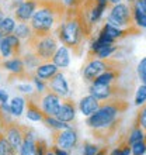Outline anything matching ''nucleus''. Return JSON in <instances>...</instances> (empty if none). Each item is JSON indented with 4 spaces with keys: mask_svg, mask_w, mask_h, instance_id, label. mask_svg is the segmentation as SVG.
<instances>
[{
    "mask_svg": "<svg viewBox=\"0 0 146 155\" xmlns=\"http://www.w3.org/2000/svg\"><path fill=\"white\" fill-rule=\"evenodd\" d=\"M110 155H132L131 154V145L125 141L121 145H118L117 148H114L113 151L110 152Z\"/></svg>",
    "mask_w": 146,
    "mask_h": 155,
    "instance_id": "nucleus-31",
    "label": "nucleus"
},
{
    "mask_svg": "<svg viewBox=\"0 0 146 155\" xmlns=\"http://www.w3.org/2000/svg\"><path fill=\"white\" fill-rule=\"evenodd\" d=\"M145 155H146V152H145Z\"/></svg>",
    "mask_w": 146,
    "mask_h": 155,
    "instance_id": "nucleus-43",
    "label": "nucleus"
},
{
    "mask_svg": "<svg viewBox=\"0 0 146 155\" xmlns=\"http://www.w3.org/2000/svg\"><path fill=\"white\" fill-rule=\"evenodd\" d=\"M121 87L117 83L113 85H96V83H90L89 92L91 96L98 99L100 102H107V100H114V99H122L125 93L121 92Z\"/></svg>",
    "mask_w": 146,
    "mask_h": 155,
    "instance_id": "nucleus-7",
    "label": "nucleus"
},
{
    "mask_svg": "<svg viewBox=\"0 0 146 155\" xmlns=\"http://www.w3.org/2000/svg\"><path fill=\"white\" fill-rule=\"evenodd\" d=\"M124 64L117 61L115 58H107V59H98V58H93V59H87L84 69H83V78L86 82H91L97 76L106 72V71H121Z\"/></svg>",
    "mask_w": 146,
    "mask_h": 155,
    "instance_id": "nucleus-4",
    "label": "nucleus"
},
{
    "mask_svg": "<svg viewBox=\"0 0 146 155\" xmlns=\"http://www.w3.org/2000/svg\"><path fill=\"white\" fill-rule=\"evenodd\" d=\"M21 59L24 62V66H25V69H27V72H30V74H31V71L35 72V69L40 66V64H42L40 61V58L36 57L33 51H30V49H27V52L21 54Z\"/></svg>",
    "mask_w": 146,
    "mask_h": 155,
    "instance_id": "nucleus-20",
    "label": "nucleus"
},
{
    "mask_svg": "<svg viewBox=\"0 0 146 155\" xmlns=\"http://www.w3.org/2000/svg\"><path fill=\"white\" fill-rule=\"evenodd\" d=\"M35 96L38 99V103H40L41 109L46 116H53L56 117V114L59 113V109H61L62 104V97L59 94H56L52 90H46L45 93H38L35 92Z\"/></svg>",
    "mask_w": 146,
    "mask_h": 155,
    "instance_id": "nucleus-8",
    "label": "nucleus"
},
{
    "mask_svg": "<svg viewBox=\"0 0 146 155\" xmlns=\"http://www.w3.org/2000/svg\"><path fill=\"white\" fill-rule=\"evenodd\" d=\"M143 138H145V131H143V128L141 126H138V124H135V127L132 128V131H131L129 137L126 140V143L129 144V145H134V144L139 143V141H143Z\"/></svg>",
    "mask_w": 146,
    "mask_h": 155,
    "instance_id": "nucleus-25",
    "label": "nucleus"
},
{
    "mask_svg": "<svg viewBox=\"0 0 146 155\" xmlns=\"http://www.w3.org/2000/svg\"><path fill=\"white\" fill-rule=\"evenodd\" d=\"M49 147L42 138H36V155H46Z\"/></svg>",
    "mask_w": 146,
    "mask_h": 155,
    "instance_id": "nucleus-37",
    "label": "nucleus"
},
{
    "mask_svg": "<svg viewBox=\"0 0 146 155\" xmlns=\"http://www.w3.org/2000/svg\"><path fill=\"white\" fill-rule=\"evenodd\" d=\"M100 106H101V102L98 99H96L94 96H91V94L83 96L77 103V107H79L80 113L83 116H86V117H89L93 113H96L100 109Z\"/></svg>",
    "mask_w": 146,
    "mask_h": 155,
    "instance_id": "nucleus-16",
    "label": "nucleus"
},
{
    "mask_svg": "<svg viewBox=\"0 0 146 155\" xmlns=\"http://www.w3.org/2000/svg\"><path fill=\"white\" fill-rule=\"evenodd\" d=\"M49 150H51L55 155H69V151H66V150H63V148H59L58 145H53V144Z\"/></svg>",
    "mask_w": 146,
    "mask_h": 155,
    "instance_id": "nucleus-39",
    "label": "nucleus"
},
{
    "mask_svg": "<svg viewBox=\"0 0 146 155\" xmlns=\"http://www.w3.org/2000/svg\"><path fill=\"white\" fill-rule=\"evenodd\" d=\"M16 18L11 16H6L0 23V31L4 34V35H8V34L14 33V28H16Z\"/></svg>",
    "mask_w": 146,
    "mask_h": 155,
    "instance_id": "nucleus-24",
    "label": "nucleus"
},
{
    "mask_svg": "<svg viewBox=\"0 0 146 155\" xmlns=\"http://www.w3.org/2000/svg\"><path fill=\"white\" fill-rule=\"evenodd\" d=\"M8 102V94L3 89H0V103H7Z\"/></svg>",
    "mask_w": 146,
    "mask_h": 155,
    "instance_id": "nucleus-40",
    "label": "nucleus"
},
{
    "mask_svg": "<svg viewBox=\"0 0 146 155\" xmlns=\"http://www.w3.org/2000/svg\"><path fill=\"white\" fill-rule=\"evenodd\" d=\"M42 123H44V124L48 127V128H51V131L65 130V128H69V127H72L69 123H63V121H61L59 118L53 117V116H46V114H45Z\"/></svg>",
    "mask_w": 146,
    "mask_h": 155,
    "instance_id": "nucleus-23",
    "label": "nucleus"
},
{
    "mask_svg": "<svg viewBox=\"0 0 146 155\" xmlns=\"http://www.w3.org/2000/svg\"><path fill=\"white\" fill-rule=\"evenodd\" d=\"M58 72H59V68H58L52 61H49V62H42V64H40V66L35 69L34 75L38 76L40 79H42V81L48 82L49 79H52Z\"/></svg>",
    "mask_w": 146,
    "mask_h": 155,
    "instance_id": "nucleus-17",
    "label": "nucleus"
},
{
    "mask_svg": "<svg viewBox=\"0 0 146 155\" xmlns=\"http://www.w3.org/2000/svg\"><path fill=\"white\" fill-rule=\"evenodd\" d=\"M58 44H59V41L53 33L42 35V37L33 35L27 41V49L33 51L40 58L41 62H49L52 61V57L56 52Z\"/></svg>",
    "mask_w": 146,
    "mask_h": 155,
    "instance_id": "nucleus-3",
    "label": "nucleus"
},
{
    "mask_svg": "<svg viewBox=\"0 0 146 155\" xmlns=\"http://www.w3.org/2000/svg\"><path fill=\"white\" fill-rule=\"evenodd\" d=\"M25 100H27V103H25V106H27L25 116H27V118L31 120V121H35V123L42 121L45 117V113L42 111V109H41L35 93L28 94V97L25 99Z\"/></svg>",
    "mask_w": 146,
    "mask_h": 155,
    "instance_id": "nucleus-14",
    "label": "nucleus"
},
{
    "mask_svg": "<svg viewBox=\"0 0 146 155\" xmlns=\"http://www.w3.org/2000/svg\"><path fill=\"white\" fill-rule=\"evenodd\" d=\"M13 34H14L16 37L20 38L21 41H25V42L34 35L33 28H31L30 23H17L16 28H14V33Z\"/></svg>",
    "mask_w": 146,
    "mask_h": 155,
    "instance_id": "nucleus-22",
    "label": "nucleus"
},
{
    "mask_svg": "<svg viewBox=\"0 0 146 155\" xmlns=\"http://www.w3.org/2000/svg\"><path fill=\"white\" fill-rule=\"evenodd\" d=\"M4 17H6V14H4V12H3V8L0 7V23H2V20H3Z\"/></svg>",
    "mask_w": 146,
    "mask_h": 155,
    "instance_id": "nucleus-41",
    "label": "nucleus"
},
{
    "mask_svg": "<svg viewBox=\"0 0 146 155\" xmlns=\"http://www.w3.org/2000/svg\"><path fill=\"white\" fill-rule=\"evenodd\" d=\"M107 23L114 27H118V28H129L135 25L132 7L124 3L114 4L110 10L108 17H107Z\"/></svg>",
    "mask_w": 146,
    "mask_h": 155,
    "instance_id": "nucleus-5",
    "label": "nucleus"
},
{
    "mask_svg": "<svg viewBox=\"0 0 146 155\" xmlns=\"http://www.w3.org/2000/svg\"><path fill=\"white\" fill-rule=\"evenodd\" d=\"M48 89L55 92L56 94H59L62 99L65 97H70V87H69V83L66 81L65 75L62 72H58L52 79L48 81Z\"/></svg>",
    "mask_w": 146,
    "mask_h": 155,
    "instance_id": "nucleus-12",
    "label": "nucleus"
},
{
    "mask_svg": "<svg viewBox=\"0 0 146 155\" xmlns=\"http://www.w3.org/2000/svg\"><path fill=\"white\" fill-rule=\"evenodd\" d=\"M33 82L34 86H35V92H38V93H45L48 90V82L42 81L35 75H33Z\"/></svg>",
    "mask_w": 146,
    "mask_h": 155,
    "instance_id": "nucleus-32",
    "label": "nucleus"
},
{
    "mask_svg": "<svg viewBox=\"0 0 146 155\" xmlns=\"http://www.w3.org/2000/svg\"><path fill=\"white\" fill-rule=\"evenodd\" d=\"M24 127L25 126L17 124V123H14L13 120H10V121H7L4 124L3 130H2L4 137L7 138V141L11 144L13 148H14L16 151L20 150L21 144L24 141Z\"/></svg>",
    "mask_w": 146,
    "mask_h": 155,
    "instance_id": "nucleus-9",
    "label": "nucleus"
},
{
    "mask_svg": "<svg viewBox=\"0 0 146 155\" xmlns=\"http://www.w3.org/2000/svg\"><path fill=\"white\" fill-rule=\"evenodd\" d=\"M136 72H138V76H139V79H141V82H142L143 85H146V57L138 64Z\"/></svg>",
    "mask_w": 146,
    "mask_h": 155,
    "instance_id": "nucleus-36",
    "label": "nucleus"
},
{
    "mask_svg": "<svg viewBox=\"0 0 146 155\" xmlns=\"http://www.w3.org/2000/svg\"><path fill=\"white\" fill-rule=\"evenodd\" d=\"M146 103V85H141L135 94V106H142Z\"/></svg>",
    "mask_w": 146,
    "mask_h": 155,
    "instance_id": "nucleus-30",
    "label": "nucleus"
},
{
    "mask_svg": "<svg viewBox=\"0 0 146 155\" xmlns=\"http://www.w3.org/2000/svg\"><path fill=\"white\" fill-rule=\"evenodd\" d=\"M0 68H3L11 76H16L18 79H25V78L34 75L27 72L21 57H13V58H8V59H4V61H0Z\"/></svg>",
    "mask_w": 146,
    "mask_h": 155,
    "instance_id": "nucleus-10",
    "label": "nucleus"
},
{
    "mask_svg": "<svg viewBox=\"0 0 146 155\" xmlns=\"http://www.w3.org/2000/svg\"><path fill=\"white\" fill-rule=\"evenodd\" d=\"M128 107V103L124 99H114V100H107L101 102V106L96 113L87 117V127L91 130H100L106 128L113 124L119 123L118 116L124 113Z\"/></svg>",
    "mask_w": 146,
    "mask_h": 155,
    "instance_id": "nucleus-2",
    "label": "nucleus"
},
{
    "mask_svg": "<svg viewBox=\"0 0 146 155\" xmlns=\"http://www.w3.org/2000/svg\"><path fill=\"white\" fill-rule=\"evenodd\" d=\"M118 47L114 44H110V45H106V47H101V48L98 49L94 58H98V59H107V58H111L114 54L117 52Z\"/></svg>",
    "mask_w": 146,
    "mask_h": 155,
    "instance_id": "nucleus-26",
    "label": "nucleus"
},
{
    "mask_svg": "<svg viewBox=\"0 0 146 155\" xmlns=\"http://www.w3.org/2000/svg\"><path fill=\"white\" fill-rule=\"evenodd\" d=\"M145 152H146L145 141H139V143L131 145V154L132 155H145Z\"/></svg>",
    "mask_w": 146,
    "mask_h": 155,
    "instance_id": "nucleus-34",
    "label": "nucleus"
},
{
    "mask_svg": "<svg viewBox=\"0 0 146 155\" xmlns=\"http://www.w3.org/2000/svg\"><path fill=\"white\" fill-rule=\"evenodd\" d=\"M76 109H77V104L73 99L70 97L62 99V104H61V109H59V113L56 114V118H59L63 123H69L70 124L76 118Z\"/></svg>",
    "mask_w": 146,
    "mask_h": 155,
    "instance_id": "nucleus-13",
    "label": "nucleus"
},
{
    "mask_svg": "<svg viewBox=\"0 0 146 155\" xmlns=\"http://www.w3.org/2000/svg\"><path fill=\"white\" fill-rule=\"evenodd\" d=\"M13 57H17L16 52H14L11 45L8 44V41L4 38L2 45H0V61H4V59H8V58Z\"/></svg>",
    "mask_w": 146,
    "mask_h": 155,
    "instance_id": "nucleus-28",
    "label": "nucleus"
},
{
    "mask_svg": "<svg viewBox=\"0 0 146 155\" xmlns=\"http://www.w3.org/2000/svg\"><path fill=\"white\" fill-rule=\"evenodd\" d=\"M131 6V4H129ZM132 13H134V21L135 25L139 27V28H146V14L142 12H139L136 8L132 7Z\"/></svg>",
    "mask_w": 146,
    "mask_h": 155,
    "instance_id": "nucleus-29",
    "label": "nucleus"
},
{
    "mask_svg": "<svg viewBox=\"0 0 146 155\" xmlns=\"http://www.w3.org/2000/svg\"><path fill=\"white\" fill-rule=\"evenodd\" d=\"M25 103H27V100L23 96H14L11 99V102L8 103V106H10V111H11L13 117H20L24 113Z\"/></svg>",
    "mask_w": 146,
    "mask_h": 155,
    "instance_id": "nucleus-21",
    "label": "nucleus"
},
{
    "mask_svg": "<svg viewBox=\"0 0 146 155\" xmlns=\"http://www.w3.org/2000/svg\"><path fill=\"white\" fill-rule=\"evenodd\" d=\"M66 10L68 7L62 0H40L38 8L30 20L34 35L42 37L53 33V28L63 21Z\"/></svg>",
    "mask_w": 146,
    "mask_h": 155,
    "instance_id": "nucleus-1",
    "label": "nucleus"
},
{
    "mask_svg": "<svg viewBox=\"0 0 146 155\" xmlns=\"http://www.w3.org/2000/svg\"><path fill=\"white\" fill-rule=\"evenodd\" d=\"M119 76H121L119 71H106L100 76L96 78L91 83H96V85H113V83H117Z\"/></svg>",
    "mask_w": 146,
    "mask_h": 155,
    "instance_id": "nucleus-19",
    "label": "nucleus"
},
{
    "mask_svg": "<svg viewBox=\"0 0 146 155\" xmlns=\"http://www.w3.org/2000/svg\"><path fill=\"white\" fill-rule=\"evenodd\" d=\"M36 138L33 128L24 127V141L18 150V155H36Z\"/></svg>",
    "mask_w": 146,
    "mask_h": 155,
    "instance_id": "nucleus-15",
    "label": "nucleus"
},
{
    "mask_svg": "<svg viewBox=\"0 0 146 155\" xmlns=\"http://www.w3.org/2000/svg\"><path fill=\"white\" fill-rule=\"evenodd\" d=\"M52 62L59 68V69H63V68H68L70 65V52L69 48L66 45H61L58 47L56 52L52 57Z\"/></svg>",
    "mask_w": 146,
    "mask_h": 155,
    "instance_id": "nucleus-18",
    "label": "nucleus"
},
{
    "mask_svg": "<svg viewBox=\"0 0 146 155\" xmlns=\"http://www.w3.org/2000/svg\"><path fill=\"white\" fill-rule=\"evenodd\" d=\"M17 152L13 145L7 141L3 133H0V155H17Z\"/></svg>",
    "mask_w": 146,
    "mask_h": 155,
    "instance_id": "nucleus-27",
    "label": "nucleus"
},
{
    "mask_svg": "<svg viewBox=\"0 0 146 155\" xmlns=\"http://www.w3.org/2000/svg\"><path fill=\"white\" fill-rule=\"evenodd\" d=\"M17 90H20V92H23V93H28V94L34 93L33 92L34 87L30 85V83H20V85H17Z\"/></svg>",
    "mask_w": 146,
    "mask_h": 155,
    "instance_id": "nucleus-38",
    "label": "nucleus"
},
{
    "mask_svg": "<svg viewBox=\"0 0 146 155\" xmlns=\"http://www.w3.org/2000/svg\"><path fill=\"white\" fill-rule=\"evenodd\" d=\"M52 144L58 145L59 148H63L66 151H72L79 144V134L76 128L69 127L65 130L52 131Z\"/></svg>",
    "mask_w": 146,
    "mask_h": 155,
    "instance_id": "nucleus-6",
    "label": "nucleus"
},
{
    "mask_svg": "<svg viewBox=\"0 0 146 155\" xmlns=\"http://www.w3.org/2000/svg\"><path fill=\"white\" fill-rule=\"evenodd\" d=\"M46 155H55V154H53V152L51 151V150H48V152H46Z\"/></svg>",
    "mask_w": 146,
    "mask_h": 155,
    "instance_id": "nucleus-42",
    "label": "nucleus"
},
{
    "mask_svg": "<svg viewBox=\"0 0 146 155\" xmlns=\"http://www.w3.org/2000/svg\"><path fill=\"white\" fill-rule=\"evenodd\" d=\"M98 151H100V147L97 144L84 143V145H83V155H97Z\"/></svg>",
    "mask_w": 146,
    "mask_h": 155,
    "instance_id": "nucleus-35",
    "label": "nucleus"
},
{
    "mask_svg": "<svg viewBox=\"0 0 146 155\" xmlns=\"http://www.w3.org/2000/svg\"><path fill=\"white\" fill-rule=\"evenodd\" d=\"M40 0H25L14 10V18L17 23H30L33 14L38 8Z\"/></svg>",
    "mask_w": 146,
    "mask_h": 155,
    "instance_id": "nucleus-11",
    "label": "nucleus"
},
{
    "mask_svg": "<svg viewBox=\"0 0 146 155\" xmlns=\"http://www.w3.org/2000/svg\"><path fill=\"white\" fill-rule=\"evenodd\" d=\"M135 124L141 126L143 128V131H146V103L142 104V107H141V110H139L138 116H136V121H135Z\"/></svg>",
    "mask_w": 146,
    "mask_h": 155,
    "instance_id": "nucleus-33",
    "label": "nucleus"
}]
</instances>
